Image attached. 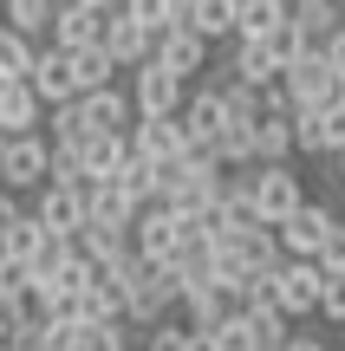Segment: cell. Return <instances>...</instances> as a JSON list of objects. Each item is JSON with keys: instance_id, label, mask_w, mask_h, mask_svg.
<instances>
[{"instance_id": "cell-41", "label": "cell", "mask_w": 345, "mask_h": 351, "mask_svg": "<svg viewBox=\"0 0 345 351\" xmlns=\"http://www.w3.org/2000/svg\"><path fill=\"white\" fill-rule=\"evenodd\" d=\"M320 52H326V65H333V85L345 91V33H333V39L320 46Z\"/></svg>"}, {"instance_id": "cell-42", "label": "cell", "mask_w": 345, "mask_h": 351, "mask_svg": "<svg viewBox=\"0 0 345 351\" xmlns=\"http://www.w3.org/2000/svg\"><path fill=\"white\" fill-rule=\"evenodd\" d=\"M20 287H26V267L13 254H0V293H20Z\"/></svg>"}, {"instance_id": "cell-32", "label": "cell", "mask_w": 345, "mask_h": 351, "mask_svg": "<svg viewBox=\"0 0 345 351\" xmlns=\"http://www.w3.org/2000/svg\"><path fill=\"white\" fill-rule=\"evenodd\" d=\"M117 13H124V20H137L143 33H163V26H176V20H182L176 0H117Z\"/></svg>"}, {"instance_id": "cell-46", "label": "cell", "mask_w": 345, "mask_h": 351, "mask_svg": "<svg viewBox=\"0 0 345 351\" xmlns=\"http://www.w3.org/2000/svg\"><path fill=\"white\" fill-rule=\"evenodd\" d=\"M78 7H98V13H111V7H117V0H78Z\"/></svg>"}, {"instance_id": "cell-9", "label": "cell", "mask_w": 345, "mask_h": 351, "mask_svg": "<svg viewBox=\"0 0 345 351\" xmlns=\"http://www.w3.org/2000/svg\"><path fill=\"white\" fill-rule=\"evenodd\" d=\"M182 98H189V78H176L163 59L137 65V91H130V111L137 117H176Z\"/></svg>"}, {"instance_id": "cell-25", "label": "cell", "mask_w": 345, "mask_h": 351, "mask_svg": "<svg viewBox=\"0 0 345 351\" xmlns=\"http://www.w3.org/2000/svg\"><path fill=\"white\" fill-rule=\"evenodd\" d=\"M124 156H130V137H124V130H98V137L78 150V163H85L91 182H104V176H117V163H124Z\"/></svg>"}, {"instance_id": "cell-3", "label": "cell", "mask_w": 345, "mask_h": 351, "mask_svg": "<svg viewBox=\"0 0 345 351\" xmlns=\"http://www.w3.org/2000/svg\"><path fill=\"white\" fill-rule=\"evenodd\" d=\"M300 52H307V46L294 39V26H274V33H235V65H228V72L248 78V85H274Z\"/></svg>"}, {"instance_id": "cell-24", "label": "cell", "mask_w": 345, "mask_h": 351, "mask_svg": "<svg viewBox=\"0 0 345 351\" xmlns=\"http://www.w3.org/2000/svg\"><path fill=\"white\" fill-rule=\"evenodd\" d=\"M294 156V111H267L254 124V163H287Z\"/></svg>"}, {"instance_id": "cell-38", "label": "cell", "mask_w": 345, "mask_h": 351, "mask_svg": "<svg viewBox=\"0 0 345 351\" xmlns=\"http://www.w3.org/2000/svg\"><path fill=\"white\" fill-rule=\"evenodd\" d=\"M78 351H124V326H117V319L85 326V345H78Z\"/></svg>"}, {"instance_id": "cell-29", "label": "cell", "mask_w": 345, "mask_h": 351, "mask_svg": "<svg viewBox=\"0 0 345 351\" xmlns=\"http://www.w3.org/2000/svg\"><path fill=\"white\" fill-rule=\"evenodd\" d=\"M72 78H78V91H104L117 78V65H111V52H104V46H78L72 52Z\"/></svg>"}, {"instance_id": "cell-8", "label": "cell", "mask_w": 345, "mask_h": 351, "mask_svg": "<svg viewBox=\"0 0 345 351\" xmlns=\"http://www.w3.org/2000/svg\"><path fill=\"white\" fill-rule=\"evenodd\" d=\"M333 228H339V215L326 208V202H300L274 234H281V254H294V261H320V247H326Z\"/></svg>"}, {"instance_id": "cell-1", "label": "cell", "mask_w": 345, "mask_h": 351, "mask_svg": "<svg viewBox=\"0 0 345 351\" xmlns=\"http://www.w3.org/2000/svg\"><path fill=\"white\" fill-rule=\"evenodd\" d=\"M104 274L117 280V293H124V319H137V326H156V319H169V306H182L176 267H163V261L130 254V261L104 267Z\"/></svg>"}, {"instance_id": "cell-23", "label": "cell", "mask_w": 345, "mask_h": 351, "mask_svg": "<svg viewBox=\"0 0 345 351\" xmlns=\"http://www.w3.org/2000/svg\"><path fill=\"white\" fill-rule=\"evenodd\" d=\"M26 130H39V98L33 85H0V137H26Z\"/></svg>"}, {"instance_id": "cell-10", "label": "cell", "mask_w": 345, "mask_h": 351, "mask_svg": "<svg viewBox=\"0 0 345 351\" xmlns=\"http://www.w3.org/2000/svg\"><path fill=\"white\" fill-rule=\"evenodd\" d=\"M46 169H52V143L39 130L0 143V182L7 189H46Z\"/></svg>"}, {"instance_id": "cell-35", "label": "cell", "mask_w": 345, "mask_h": 351, "mask_svg": "<svg viewBox=\"0 0 345 351\" xmlns=\"http://www.w3.org/2000/svg\"><path fill=\"white\" fill-rule=\"evenodd\" d=\"M345 150V91L333 104H320V156H339Z\"/></svg>"}, {"instance_id": "cell-17", "label": "cell", "mask_w": 345, "mask_h": 351, "mask_svg": "<svg viewBox=\"0 0 345 351\" xmlns=\"http://www.w3.org/2000/svg\"><path fill=\"white\" fill-rule=\"evenodd\" d=\"M52 46L59 52H78V46H98L104 39V13L98 7H78V0H59V13H52Z\"/></svg>"}, {"instance_id": "cell-40", "label": "cell", "mask_w": 345, "mask_h": 351, "mask_svg": "<svg viewBox=\"0 0 345 351\" xmlns=\"http://www.w3.org/2000/svg\"><path fill=\"white\" fill-rule=\"evenodd\" d=\"M209 339H215V351H254V345H248V332H241V319H228V326H215Z\"/></svg>"}, {"instance_id": "cell-4", "label": "cell", "mask_w": 345, "mask_h": 351, "mask_svg": "<svg viewBox=\"0 0 345 351\" xmlns=\"http://www.w3.org/2000/svg\"><path fill=\"white\" fill-rule=\"evenodd\" d=\"M189 221H182L176 208H163V202H150V208H137V221H130V247L143 254V261H163L176 267V254L189 247Z\"/></svg>"}, {"instance_id": "cell-52", "label": "cell", "mask_w": 345, "mask_h": 351, "mask_svg": "<svg viewBox=\"0 0 345 351\" xmlns=\"http://www.w3.org/2000/svg\"><path fill=\"white\" fill-rule=\"evenodd\" d=\"M339 7H345V0H339Z\"/></svg>"}, {"instance_id": "cell-36", "label": "cell", "mask_w": 345, "mask_h": 351, "mask_svg": "<svg viewBox=\"0 0 345 351\" xmlns=\"http://www.w3.org/2000/svg\"><path fill=\"white\" fill-rule=\"evenodd\" d=\"M150 339L143 351H189V319H156V326H143Z\"/></svg>"}, {"instance_id": "cell-48", "label": "cell", "mask_w": 345, "mask_h": 351, "mask_svg": "<svg viewBox=\"0 0 345 351\" xmlns=\"http://www.w3.org/2000/svg\"><path fill=\"white\" fill-rule=\"evenodd\" d=\"M339 182H345V150H339Z\"/></svg>"}, {"instance_id": "cell-28", "label": "cell", "mask_w": 345, "mask_h": 351, "mask_svg": "<svg viewBox=\"0 0 345 351\" xmlns=\"http://www.w3.org/2000/svg\"><path fill=\"white\" fill-rule=\"evenodd\" d=\"M91 137H98V130L85 124V111H78V98H72V104H52V150H85Z\"/></svg>"}, {"instance_id": "cell-16", "label": "cell", "mask_w": 345, "mask_h": 351, "mask_svg": "<svg viewBox=\"0 0 345 351\" xmlns=\"http://www.w3.org/2000/svg\"><path fill=\"white\" fill-rule=\"evenodd\" d=\"M156 59H163L176 78H195V72L209 65V39L195 33L189 20H176V26H163V33H156Z\"/></svg>"}, {"instance_id": "cell-5", "label": "cell", "mask_w": 345, "mask_h": 351, "mask_svg": "<svg viewBox=\"0 0 345 351\" xmlns=\"http://www.w3.org/2000/svg\"><path fill=\"white\" fill-rule=\"evenodd\" d=\"M300 202H307V189H300L294 163H254V189H248V215H254V221L281 228Z\"/></svg>"}, {"instance_id": "cell-43", "label": "cell", "mask_w": 345, "mask_h": 351, "mask_svg": "<svg viewBox=\"0 0 345 351\" xmlns=\"http://www.w3.org/2000/svg\"><path fill=\"white\" fill-rule=\"evenodd\" d=\"M20 215H26V208H20V202H13V189H7V195H0V241H7V228L20 221Z\"/></svg>"}, {"instance_id": "cell-14", "label": "cell", "mask_w": 345, "mask_h": 351, "mask_svg": "<svg viewBox=\"0 0 345 351\" xmlns=\"http://www.w3.org/2000/svg\"><path fill=\"white\" fill-rule=\"evenodd\" d=\"M26 85H33V98H39V104H72V98H78L72 52H59V46H39V52H33V72H26Z\"/></svg>"}, {"instance_id": "cell-44", "label": "cell", "mask_w": 345, "mask_h": 351, "mask_svg": "<svg viewBox=\"0 0 345 351\" xmlns=\"http://www.w3.org/2000/svg\"><path fill=\"white\" fill-rule=\"evenodd\" d=\"M281 351H326V345H320V339H307V332H294V339H287Z\"/></svg>"}, {"instance_id": "cell-15", "label": "cell", "mask_w": 345, "mask_h": 351, "mask_svg": "<svg viewBox=\"0 0 345 351\" xmlns=\"http://www.w3.org/2000/svg\"><path fill=\"white\" fill-rule=\"evenodd\" d=\"M182 306H189V326H195V332H215V326H228V319H241V293L222 287V280L182 287Z\"/></svg>"}, {"instance_id": "cell-51", "label": "cell", "mask_w": 345, "mask_h": 351, "mask_svg": "<svg viewBox=\"0 0 345 351\" xmlns=\"http://www.w3.org/2000/svg\"><path fill=\"white\" fill-rule=\"evenodd\" d=\"M176 7H189V0H176Z\"/></svg>"}, {"instance_id": "cell-39", "label": "cell", "mask_w": 345, "mask_h": 351, "mask_svg": "<svg viewBox=\"0 0 345 351\" xmlns=\"http://www.w3.org/2000/svg\"><path fill=\"white\" fill-rule=\"evenodd\" d=\"M313 267H320V274H345V221L326 234V247H320V261H313Z\"/></svg>"}, {"instance_id": "cell-21", "label": "cell", "mask_w": 345, "mask_h": 351, "mask_svg": "<svg viewBox=\"0 0 345 351\" xmlns=\"http://www.w3.org/2000/svg\"><path fill=\"white\" fill-rule=\"evenodd\" d=\"M78 111H85V124L91 130H130V91H117V85H104V91H78Z\"/></svg>"}, {"instance_id": "cell-22", "label": "cell", "mask_w": 345, "mask_h": 351, "mask_svg": "<svg viewBox=\"0 0 345 351\" xmlns=\"http://www.w3.org/2000/svg\"><path fill=\"white\" fill-rule=\"evenodd\" d=\"M85 345V326L72 313H52V319H33V332L20 339V351H78Z\"/></svg>"}, {"instance_id": "cell-6", "label": "cell", "mask_w": 345, "mask_h": 351, "mask_svg": "<svg viewBox=\"0 0 345 351\" xmlns=\"http://www.w3.org/2000/svg\"><path fill=\"white\" fill-rule=\"evenodd\" d=\"M267 300L281 306L287 319L320 313V267H313V261H294V254H281V261H274V274H267Z\"/></svg>"}, {"instance_id": "cell-34", "label": "cell", "mask_w": 345, "mask_h": 351, "mask_svg": "<svg viewBox=\"0 0 345 351\" xmlns=\"http://www.w3.org/2000/svg\"><path fill=\"white\" fill-rule=\"evenodd\" d=\"M39 241H46V228H39V221H33V208H26L20 221L7 228V241H0V254H13V261L26 267V261H33V247H39Z\"/></svg>"}, {"instance_id": "cell-49", "label": "cell", "mask_w": 345, "mask_h": 351, "mask_svg": "<svg viewBox=\"0 0 345 351\" xmlns=\"http://www.w3.org/2000/svg\"><path fill=\"white\" fill-rule=\"evenodd\" d=\"M339 33H345V7H339Z\"/></svg>"}, {"instance_id": "cell-30", "label": "cell", "mask_w": 345, "mask_h": 351, "mask_svg": "<svg viewBox=\"0 0 345 351\" xmlns=\"http://www.w3.org/2000/svg\"><path fill=\"white\" fill-rule=\"evenodd\" d=\"M52 13H59V0H0V20H7V26H20L26 39H33V33H46V26H52Z\"/></svg>"}, {"instance_id": "cell-20", "label": "cell", "mask_w": 345, "mask_h": 351, "mask_svg": "<svg viewBox=\"0 0 345 351\" xmlns=\"http://www.w3.org/2000/svg\"><path fill=\"white\" fill-rule=\"evenodd\" d=\"M241 332H248L254 351H281L287 339H294V319H287L274 300H261V306H241Z\"/></svg>"}, {"instance_id": "cell-26", "label": "cell", "mask_w": 345, "mask_h": 351, "mask_svg": "<svg viewBox=\"0 0 345 351\" xmlns=\"http://www.w3.org/2000/svg\"><path fill=\"white\" fill-rule=\"evenodd\" d=\"M235 7H241V0H189V7H182V20H189L195 33L215 46V39H235Z\"/></svg>"}, {"instance_id": "cell-31", "label": "cell", "mask_w": 345, "mask_h": 351, "mask_svg": "<svg viewBox=\"0 0 345 351\" xmlns=\"http://www.w3.org/2000/svg\"><path fill=\"white\" fill-rule=\"evenodd\" d=\"M111 182L124 189V195L137 202V208H150V202H156V169L143 163V156H124V163H117V176H111Z\"/></svg>"}, {"instance_id": "cell-47", "label": "cell", "mask_w": 345, "mask_h": 351, "mask_svg": "<svg viewBox=\"0 0 345 351\" xmlns=\"http://www.w3.org/2000/svg\"><path fill=\"white\" fill-rule=\"evenodd\" d=\"M339 189H345V182H339ZM333 215H339V221H345V195H339V208H333Z\"/></svg>"}, {"instance_id": "cell-37", "label": "cell", "mask_w": 345, "mask_h": 351, "mask_svg": "<svg viewBox=\"0 0 345 351\" xmlns=\"http://www.w3.org/2000/svg\"><path fill=\"white\" fill-rule=\"evenodd\" d=\"M320 313L345 326V274H320Z\"/></svg>"}, {"instance_id": "cell-45", "label": "cell", "mask_w": 345, "mask_h": 351, "mask_svg": "<svg viewBox=\"0 0 345 351\" xmlns=\"http://www.w3.org/2000/svg\"><path fill=\"white\" fill-rule=\"evenodd\" d=\"M189 351H215V339H209V332H195V326H189Z\"/></svg>"}, {"instance_id": "cell-27", "label": "cell", "mask_w": 345, "mask_h": 351, "mask_svg": "<svg viewBox=\"0 0 345 351\" xmlns=\"http://www.w3.org/2000/svg\"><path fill=\"white\" fill-rule=\"evenodd\" d=\"M33 52H39V46L20 33V26L0 20V85H20V78L33 72Z\"/></svg>"}, {"instance_id": "cell-2", "label": "cell", "mask_w": 345, "mask_h": 351, "mask_svg": "<svg viewBox=\"0 0 345 351\" xmlns=\"http://www.w3.org/2000/svg\"><path fill=\"white\" fill-rule=\"evenodd\" d=\"M215 195H222V169H215L209 150H182L176 163L156 169V202L176 208V215H202Z\"/></svg>"}, {"instance_id": "cell-7", "label": "cell", "mask_w": 345, "mask_h": 351, "mask_svg": "<svg viewBox=\"0 0 345 351\" xmlns=\"http://www.w3.org/2000/svg\"><path fill=\"white\" fill-rule=\"evenodd\" d=\"M281 91H287V104H294V111H320V104H333L339 85H333L326 52H300V59L281 72Z\"/></svg>"}, {"instance_id": "cell-33", "label": "cell", "mask_w": 345, "mask_h": 351, "mask_svg": "<svg viewBox=\"0 0 345 351\" xmlns=\"http://www.w3.org/2000/svg\"><path fill=\"white\" fill-rule=\"evenodd\" d=\"M287 26V0H241L235 7V33H274Z\"/></svg>"}, {"instance_id": "cell-19", "label": "cell", "mask_w": 345, "mask_h": 351, "mask_svg": "<svg viewBox=\"0 0 345 351\" xmlns=\"http://www.w3.org/2000/svg\"><path fill=\"white\" fill-rule=\"evenodd\" d=\"M287 26H294V39L307 52H320L339 33V0H287Z\"/></svg>"}, {"instance_id": "cell-12", "label": "cell", "mask_w": 345, "mask_h": 351, "mask_svg": "<svg viewBox=\"0 0 345 351\" xmlns=\"http://www.w3.org/2000/svg\"><path fill=\"white\" fill-rule=\"evenodd\" d=\"M104 52H111V65L117 72H137V65H150L156 59V33H143L137 20H124V13H104V39H98Z\"/></svg>"}, {"instance_id": "cell-50", "label": "cell", "mask_w": 345, "mask_h": 351, "mask_svg": "<svg viewBox=\"0 0 345 351\" xmlns=\"http://www.w3.org/2000/svg\"><path fill=\"white\" fill-rule=\"evenodd\" d=\"M0 351H20V345H0Z\"/></svg>"}, {"instance_id": "cell-18", "label": "cell", "mask_w": 345, "mask_h": 351, "mask_svg": "<svg viewBox=\"0 0 345 351\" xmlns=\"http://www.w3.org/2000/svg\"><path fill=\"white\" fill-rule=\"evenodd\" d=\"M33 221L46 228V234H78V228H85V195H72V189L46 182V189L33 195Z\"/></svg>"}, {"instance_id": "cell-13", "label": "cell", "mask_w": 345, "mask_h": 351, "mask_svg": "<svg viewBox=\"0 0 345 351\" xmlns=\"http://www.w3.org/2000/svg\"><path fill=\"white\" fill-rule=\"evenodd\" d=\"M176 124H182V137H189V150H215V137L228 130L222 91H215V85H209V91H189V98H182V111H176Z\"/></svg>"}, {"instance_id": "cell-11", "label": "cell", "mask_w": 345, "mask_h": 351, "mask_svg": "<svg viewBox=\"0 0 345 351\" xmlns=\"http://www.w3.org/2000/svg\"><path fill=\"white\" fill-rule=\"evenodd\" d=\"M124 137H130V156H143L150 169L176 163V156L189 150V137H182V124H176V117H137Z\"/></svg>"}]
</instances>
